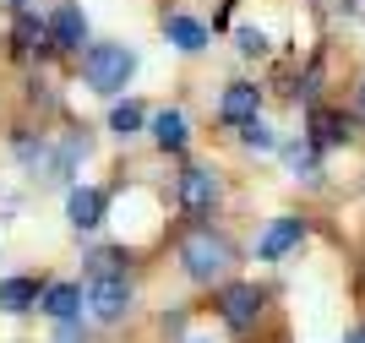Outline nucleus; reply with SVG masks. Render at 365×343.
<instances>
[{
    "label": "nucleus",
    "mask_w": 365,
    "mask_h": 343,
    "mask_svg": "<svg viewBox=\"0 0 365 343\" xmlns=\"http://www.w3.org/2000/svg\"><path fill=\"white\" fill-rule=\"evenodd\" d=\"M175 256H180V272L191 284L213 289V284H229V272L240 267V251H235V240L218 235L213 224H191L180 240H175Z\"/></svg>",
    "instance_id": "1"
},
{
    "label": "nucleus",
    "mask_w": 365,
    "mask_h": 343,
    "mask_svg": "<svg viewBox=\"0 0 365 343\" xmlns=\"http://www.w3.org/2000/svg\"><path fill=\"white\" fill-rule=\"evenodd\" d=\"M262 311H267V295H262L257 284H218V322H224L229 332H251L262 322Z\"/></svg>",
    "instance_id": "5"
},
{
    "label": "nucleus",
    "mask_w": 365,
    "mask_h": 343,
    "mask_svg": "<svg viewBox=\"0 0 365 343\" xmlns=\"http://www.w3.org/2000/svg\"><path fill=\"white\" fill-rule=\"evenodd\" d=\"M278 158H284V169H289L294 180H305V185H317V180H322V148L311 142V136L284 142V148H278Z\"/></svg>",
    "instance_id": "17"
},
{
    "label": "nucleus",
    "mask_w": 365,
    "mask_h": 343,
    "mask_svg": "<svg viewBox=\"0 0 365 343\" xmlns=\"http://www.w3.org/2000/svg\"><path fill=\"white\" fill-rule=\"evenodd\" d=\"M164 39L180 49V55H202L213 33H207V22H202V16H191V11H164Z\"/></svg>",
    "instance_id": "15"
},
{
    "label": "nucleus",
    "mask_w": 365,
    "mask_h": 343,
    "mask_svg": "<svg viewBox=\"0 0 365 343\" xmlns=\"http://www.w3.org/2000/svg\"><path fill=\"white\" fill-rule=\"evenodd\" d=\"M38 300H44V278H33V272L0 278V316H28L38 311Z\"/></svg>",
    "instance_id": "12"
},
{
    "label": "nucleus",
    "mask_w": 365,
    "mask_h": 343,
    "mask_svg": "<svg viewBox=\"0 0 365 343\" xmlns=\"http://www.w3.org/2000/svg\"><path fill=\"white\" fill-rule=\"evenodd\" d=\"M131 305H137V289H131V278H88V316L93 322H104V327H115V322H125L131 316Z\"/></svg>",
    "instance_id": "6"
},
{
    "label": "nucleus",
    "mask_w": 365,
    "mask_h": 343,
    "mask_svg": "<svg viewBox=\"0 0 365 343\" xmlns=\"http://www.w3.org/2000/svg\"><path fill=\"white\" fill-rule=\"evenodd\" d=\"M11 49L22 60H44V55H55V39H49V16H38L28 6V11H16L11 16Z\"/></svg>",
    "instance_id": "9"
},
{
    "label": "nucleus",
    "mask_w": 365,
    "mask_h": 343,
    "mask_svg": "<svg viewBox=\"0 0 365 343\" xmlns=\"http://www.w3.org/2000/svg\"><path fill=\"white\" fill-rule=\"evenodd\" d=\"M49 343H93V327L82 322V316H66V322H55Z\"/></svg>",
    "instance_id": "21"
},
{
    "label": "nucleus",
    "mask_w": 365,
    "mask_h": 343,
    "mask_svg": "<svg viewBox=\"0 0 365 343\" xmlns=\"http://www.w3.org/2000/svg\"><path fill=\"white\" fill-rule=\"evenodd\" d=\"M185 343H213V338H185Z\"/></svg>",
    "instance_id": "27"
},
{
    "label": "nucleus",
    "mask_w": 365,
    "mask_h": 343,
    "mask_svg": "<svg viewBox=\"0 0 365 343\" xmlns=\"http://www.w3.org/2000/svg\"><path fill=\"white\" fill-rule=\"evenodd\" d=\"M305 126H311L305 136H311L322 153H333V148H344V142H349V115H338V109H327V104H311Z\"/></svg>",
    "instance_id": "16"
},
{
    "label": "nucleus",
    "mask_w": 365,
    "mask_h": 343,
    "mask_svg": "<svg viewBox=\"0 0 365 343\" xmlns=\"http://www.w3.org/2000/svg\"><path fill=\"white\" fill-rule=\"evenodd\" d=\"M338 6H344V16H360L365 11V0H338Z\"/></svg>",
    "instance_id": "24"
},
{
    "label": "nucleus",
    "mask_w": 365,
    "mask_h": 343,
    "mask_svg": "<svg viewBox=\"0 0 365 343\" xmlns=\"http://www.w3.org/2000/svg\"><path fill=\"white\" fill-rule=\"evenodd\" d=\"M257 115H262V88L257 82H229V88L218 93V126L240 131V126H251Z\"/></svg>",
    "instance_id": "10"
},
{
    "label": "nucleus",
    "mask_w": 365,
    "mask_h": 343,
    "mask_svg": "<svg viewBox=\"0 0 365 343\" xmlns=\"http://www.w3.org/2000/svg\"><path fill=\"white\" fill-rule=\"evenodd\" d=\"M349 343H365V322H360V327H354V332H349Z\"/></svg>",
    "instance_id": "25"
},
{
    "label": "nucleus",
    "mask_w": 365,
    "mask_h": 343,
    "mask_svg": "<svg viewBox=\"0 0 365 343\" xmlns=\"http://www.w3.org/2000/svg\"><path fill=\"white\" fill-rule=\"evenodd\" d=\"M16 213H22V196H16V191H0V224H11Z\"/></svg>",
    "instance_id": "23"
},
{
    "label": "nucleus",
    "mask_w": 365,
    "mask_h": 343,
    "mask_svg": "<svg viewBox=\"0 0 365 343\" xmlns=\"http://www.w3.org/2000/svg\"><path fill=\"white\" fill-rule=\"evenodd\" d=\"M38 311H44L49 322L82 316V311H88V289L71 284V278H49V284H44V300H38Z\"/></svg>",
    "instance_id": "14"
},
{
    "label": "nucleus",
    "mask_w": 365,
    "mask_h": 343,
    "mask_svg": "<svg viewBox=\"0 0 365 343\" xmlns=\"http://www.w3.org/2000/svg\"><path fill=\"white\" fill-rule=\"evenodd\" d=\"M311 240V224H305L300 213H278L273 224L257 235V262H284V256H294Z\"/></svg>",
    "instance_id": "7"
},
{
    "label": "nucleus",
    "mask_w": 365,
    "mask_h": 343,
    "mask_svg": "<svg viewBox=\"0 0 365 343\" xmlns=\"http://www.w3.org/2000/svg\"><path fill=\"white\" fill-rule=\"evenodd\" d=\"M148 136L158 153H185L191 148V120L180 115V109H153L148 115Z\"/></svg>",
    "instance_id": "13"
},
{
    "label": "nucleus",
    "mask_w": 365,
    "mask_h": 343,
    "mask_svg": "<svg viewBox=\"0 0 365 343\" xmlns=\"http://www.w3.org/2000/svg\"><path fill=\"white\" fill-rule=\"evenodd\" d=\"M66 224L76 235L104 229L109 224V185H66Z\"/></svg>",
    "instance_id": "8"
},
{
    "label": "nucleus",
    "mask_w": 365,
    "mask_h": 343,
    "mask_svg": "<svg viewBox=\"0 0 365 343\" xmlns=\"http://www.w3.org/2000/svg\"><path fill=\"white\" fill-rule=\"evenodd\" d=\"M175 202H180V213L191 218V224H202V218H213L218 202H224V180L213 175V169H180V180H175Z\"/></svg>",
    "instance_id": "4"
},
{
    "label": "nucleus",
    "mask_w": 365,
    "mask_h": 343,
    "mask_svg": "<svg viewBox=\"0 0 365 343\" xmlns=\"http://www.w3.org/2000/svg\"><path fill=\"white\" fill-rule=\"evenodd\" d=\"M235 49H240L245 60H262L267 55V33L262 28H235Z\"/></svg>",
    "instance_id": "22"
},
{
    "label": "nucleus",
    "mask_w": 365,
    "mask_h": 343,
    "mask_svg": "<svg viewBox=\"0 0 365 343\" xmlns=\"http://www.w3.org/2000/svg\"><path fill=\"white\" fill-rule=\"evenodd\" d=\"M360 115H365V82H360Z\"/></svg>",
    "instance_id": "26"
},
{
    "label": "nucleus",
    "mask_w": 365,
    "mask_h": 343,
    "mask_svg": "<svg viewBox=\"0 0 365 343\" xmlns=\"http://www.w3.org/2000/svg\"><path fill=\"white\" fill-rule=\"evenodd\" d=\"M240 148H245V153H278V148H284V136H278L273 126L257 115L251 126H240Z\"/></svg>",
    "instance_id": "20"
},
{
    "label": "nucleus",
    "mask_w": 365,
    "mask_h": 343,
    "mask_svg": "<svg viewBox=\"0 0 365 343\" xmlns=\"http://www.w3.org/2000/svg\"><path fill=\"white\" fill-rule=\"evenodd\" d=\"M125 262H131L125 245H93V251L82 256V278H120Z\"/></svg>",
    "instance_id": "18"
},
{
    "label": "nucleus",
    "mask_w": 365,
    "mask_h": 343,
    "mask_svg": "<svg viewBox=\"0 0 365 343\" xmlns=\"http://www.w3.org/2000/svg\"><path fill=\"white\" fill-rule=\"evenodd\" d=\"M11 153L33 185H76V164L61 153V142H49L38 131H11Z\"/></svg>",
    "instance_id": "3"
},
{
    "label": "nucleus",
    "mask_w": 365,
    "mask_h": 343,
    "mask_svg": "<svg viewBox=\"0 0 365 343\" xmlns=\"http://www.w3.org/2000/svg\"><path fill=\"white\" fill-rule=\"evenodd\" d=\"M49 39H55L61 55H82V44H88V16H82L76 0H61V6L49 11Z\"/></svg>",
    "instance_id": "11"
},
{
    "label": "nucleus",
    "mask_w": 365,
    "mask_h": 343,
    "mask_svg": "<svg viewBox=\"0 0 365 343\" xmlns=\"http://www.w3.org/2000/svg\"><path fill=\"white\" fill-rule=\"evenodd\" d=\"M109 131L120 136V142L142 136V131H148V109H142L137 98H115V104H109Z\"/></svg>",
    "instance_id": "19"
},
{
    "label": "nucleus",
    "mask_w": 365,
    "mask_h": 343,
    "mask_svg": "<svg viewBox=\"0 0 365 343\" xmlns=\"http://www.w3.org/2000/svg\"><path fill=\"white\" fill-rule=\"evenodd\" d=\"M137 76V49L131 44H88L82 49V82L98 98H120Z\"/></svg>",
    "instance_id": "2"
}]
</instances>
